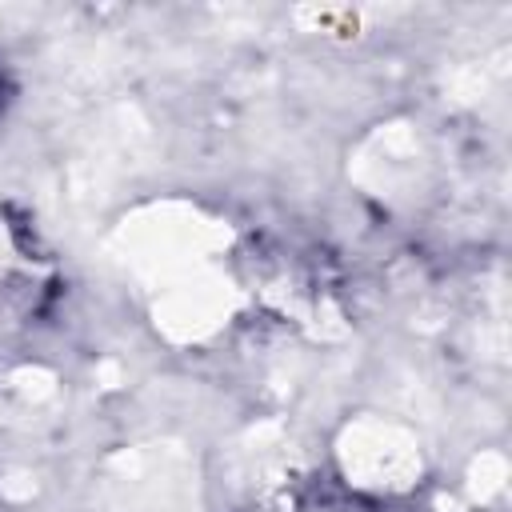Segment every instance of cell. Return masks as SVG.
I'll return each instance as SVG.
<instances>
[{"instance_id": "1", "label": "cell", "mask_w": 512, "mask_h": 512, "mask_svg": "<svg viewBox=\"0 0 512 512\" xmlns=\"http://www.w3.org/2000/svg\"><path fill=\"white\" fill-rule=\"evenodd\" d=\"M8 100H12V84H8V80H4V72H0V116H4Z\"/></svg>"}]
</instances>
